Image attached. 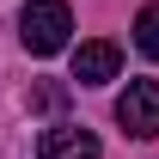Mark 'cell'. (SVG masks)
Instances as JSON below:
<instances>
[{"label":"cell","mask_w":159,"mask_h":159,"mask_svg":"<svg viewBox=\"0 0 159 159\" xmlns=\"http://www.w3.org/2000/svg\"><path fill=\"white\" fill-rule=\"evenodd\" d=\"M37 159H104V147H98L92 129H80V122H55V129H43Z\"/></svg>","instance_id":"3957f363"},{"label":"cell","mask_w":159,"mask_h":159,"mask_svg":"<svg viewBox=\"0 0 159 159\" xmlns=\"http://www.w3.org/2000/svg\"><path fill=\"white\" fill-rule=\"evenodd\" d=\"M116 67H122V49L104 43V37H92V43L74 49V80L80 86H104V80H116Z\"/></svg>","instance_id":"277c9868"},{"label":"cell","mask_w":159,"mask_h":159,"mask_svg":"<svg viewBox=\"0 0 159 159\" xmlns=\"http://www.w3.org/2000/svg\"><path fill=\"white\" fill-rule=\"evenodd\" d=\"M135 49H141L147 61H159V0L135 12Z\"/></svg>","instance_id":"5b68a950"},{"label":"cell","mask_w":159,"mask_h":159,"mask_svg":"<svg viewBox=\"0 0 159 159\" xmlns=\"http://www.w3.org/2000/svg\"><path fill=\"white\" fill-rule=\"evenodd\" d=\"M116 122L135 141H153L159 135V80H129V92L116 98Z\"/></svg>","instance_id":"7a4b0ae2"},{"label":"cell","mask_w":159,"mask_h":159,"mask_svg":"<svg viewBox=\"0 0 159 159\" xmlns=\"http://www.w3.org/2000/svg\"><path fill=\"white\" fill-rule=\"evenodd\" d=\"M67 31H74L67 0H25L19 37H25V49H31V55H61V49H67Z\"/></svg>","instance_id":"6da1fadb"}]
</instances>
